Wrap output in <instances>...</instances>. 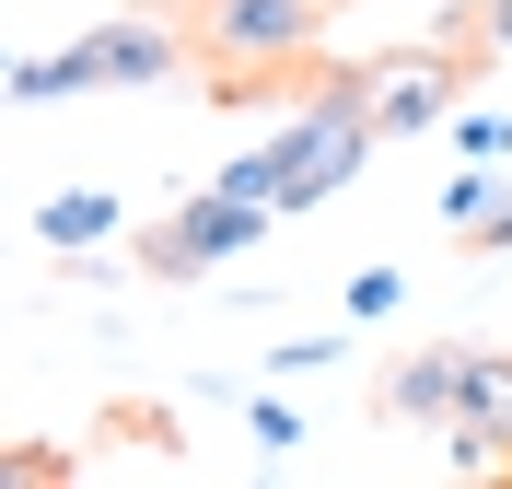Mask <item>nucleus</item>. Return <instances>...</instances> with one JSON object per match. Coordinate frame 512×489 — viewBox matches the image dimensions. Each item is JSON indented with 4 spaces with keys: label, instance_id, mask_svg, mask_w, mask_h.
Listing matches in <instances>:
<instances>
[{
    "label": "nucleus",
    "instance_id": "obj_3",
    "mask_svg": "<svg viewBox=\"0 0 512 489\" xmlns=\"http://www.w3.org/2000/svg\"><path fill=\"white\" fill-rule=\"evenodd\" d=\"M268 222L280 210H256V198H222V187H198L175 222H152L140 233V268L152 280H210L222 257H245V245H268Z\"/></svg>",
    "mask_w": 512,
    "mask_h": 489
},
{
    "label": "nucleus",
    "instance_id": "obj_1",
    "mask_svg": "<svg viewBox=\"0 0 512 489\" xmlns=\"http://www.w3.org/2000/svg\"><path fill=\"white\" fill-rule=\"evenodd\" d=\"M140 82H175V24L163 12H117V24H82L70 47L12 70V105H59V94H140Z\"/></svg>",
    "mask_w": 512,
    "mask_h": 489
},
{
    "label": "nucleus",
    "instance_id": "obj_9",
    "mask_svg": "<svg viewBox=\"0 0 512 489\" xmlns=\"http://www.w3.org/2000/svg\"><path fill=\"white\" fill-rule=\"evenodd\" d=\"M454 152L466 163H512V117L501 105H466V117H454Z\"/></svg>",
    "mask_w": 512,
    "mask_h": 489
},
{
    "label": "nucleus",
    "instance_id": "obj_14",
    "mask_svg": "<svg viewBox=\"0 0 512 489\" xmlns=\"http://www.w3.org/2000/svg\"><path fill=\"white\" fill-rule=\"evenodd\" d=\"M478 35H489V47H512V0H489V12H478Z\"/></svg>",
    "mask_w": 512,
    "mask_h": 489
},
{
    "label": "nucleus",
    "instance_id": "obj_11",
    "mask_svg": "<svg viewBox=\"0 0 512 489\" xmlns=\"http://www.w3.org/2000/svg\"><path fill=\"white\" fill-rule=\"evenodd\" d=\"M0 478H12V489H59L70 455H59V443H12V455H0Z\"/></svg>",
    "mask_w": 512,
    "mask_h": 489
},
{
    "label": "nucleus",
    "instance_id": "obj_2",
    "mask_svg": "<svg viewBox=\"0 0 512 489\" xmlns=\"http://www.w3.org/2000/svg\"><path fill=\"white\" fill-rule=\"evenodd\" d=\"M326 12L338 0H187V47L222 82H245V70H291L326 35Z\"/></svg>",
    "mask_w": 512,
    "mask_h": 489
},
{
    "label": "nucleus",
    "instance_id": "obj_5",
    "mask_svg": "<svg viewBox=\"0 0 512 489\" xmlns=\"http://www.w3.org/2000/svg\"><path fill=\"white\" fill-rule=\"evenodd\" d=\"M443 443H454V466H466V478L512 466V350H466V385H454Z\"/></svg>",
    "mask_w": 512,
    "mask_h": 489
},
{
    "label": "nucleus",
    "instance_id": "obj_13",
    "mask_svg": "<svg viewBox=\"0 0 512 489\" xmlns=\"http://www.w3.org/2000/svg\"><path fill=\"white\" fill-rule=\"evenodd\" d=\"M326 361H338V338H280V350H268V373H326Z\"/></svg>",
    "mask_w": 512,
    "mask_h": 489
},
{
    "label": "nucleus",
    "instance_id": "obj_10",
    "mask_svg": "<svg viewBox=\"0 0 512 489\" xmlns=\"http://www.w3.org/2000/svg\"><path fill=\"white\" fill-rule=\"evenodd\" d=\"M245 443H256V455H268V466H280L291 443H303V420H291L280 396H256V408H245Z\"/></svg>",
    "mask_w": 512,
    "mask_h": 489
},
{
    "label": "nucleus",
    "instance_id": "obj_12",
    "mask_svg": "<svg viewBox=\"0 0 512 489\" xmlns=\"http://www.w3.org/2000/svg\"><path fill=\"white\" fill-rule=\"evenodd\" d=\"M396 292H408L396 268H361V280H350V315H396Z\"/></svg>",
    "mask_w": 512,
    "mask_h": 489
},
{
    "label": "nucleus",
    "instance_id": "obj_6",
    "mask_svg": "<svg viewBox=\"0 0 512 489\" xmlns=\"http://www.w3.org/2000/svg\"><path fill=\"white\" fill-rule=\"evenodd\" d=\"M454 385H466V350H408L396 361V373H384V408H396V420H419V431H443L454 420Z\"/></svg>",
    "mask_w": 512,
    "mask_h": 489
},
{
    "label": "nucleus",
    "instance_id": "obj_7",
    "mask_svg": "<svg viewBox=\"0 0 512 489\" xmlns=\"http://www.w3.org/2000/svg\"><path fill=\"white\" fill-rule=\"evenodd\" d=\"M35 233L47 245H105L117 233V198L105 187H59V198H35Z\"/></svg>",
    "mask_w": 512,
    "mask_h": 489
},
{
    "label": "nucleus",
    "instance_id": "obj_4",
    "mask_svg": "<svg viewBox=\"0 0 512 489\" xmlns=\"http://www.w3.org/2000/svg\"><path fill=\"white\" fill-rule=\"evenodd\" d=\"M454 94H466L454 35H431V47H384V59H373V129H384V140H408V129H431V117H454Z\"/></svg>",
    "mask_w": 512,
    "mask_h": 489
},
{
    "label": "nucleus",
    "instance_id": "obj_8",
    "mask_svg": "<svg viewBox=\"0 0 512 489\" xmlns=\"http://www.w3.org/2000/svg\"><path fill=\"white\" fill-rule=\"evenodd\" d=\"M489 210H501V163H454V175H443V222H454V233H478Z\"/></svg>",
    "mask_w": 512,
    "mask_h": 489
}]
</instances>
